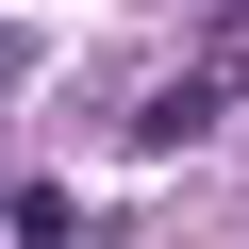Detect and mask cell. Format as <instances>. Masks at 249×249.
<instances>
[]
</instances>
